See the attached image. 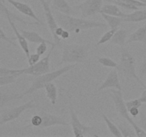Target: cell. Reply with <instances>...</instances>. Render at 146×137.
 Listing matches in <instances>:
<instances>
[{
	"label": "cell",
	"instance_id": "obj_1",
	"mask_svg": "<svg viewBox=\"0 0 146 137\" xmlns=\"http://www.w3.org/2000/svg\"><path fill=\"white\" fill-rule=\"evenodd\" d=\"M55 18L59 26L69 32L78 33L82 30H88L91 29H105L108 24L100 21L86 19L85 18H77L69 14L56 11L55 13Z\"/></svg>",
	"mask_w": 146,
	"mask_h": 137
},
{
	"label": "cell",
	"instance_id": "obj_2",
	"mask_svg": "<svg viewBox=\"0 0 146 137\" xmlns=\"http://www.w3.org/2000/svg\"><path fill=\"white\" fill-rule=\"evenodd\" d=\"M116 69L118 74H121L123 77L135 80L144 88L146 87V85L143 84L142 80L136 73L135 57L126 49H122L121 59L119 64H118Z\"/></svg>",
	"mask_w": 146,
	"mask_h": 137
},
{
	"label": "cell",
	"instance_id": "obj_3",
	"mask_svg": "<svg viewBox=\"0 0 146 137\" xmlns=\"http://www.w3.org/2000/svg\"><path fill=\"white\" fill-rule=\"evenodd\" d=\"M88 55V46L82 44H66L64 46L61 54V59L56 66L63 64L84 63L86 61Z\"/></svg>",
	"mask_w": 146,
	"mask_h": 137
},
{
	"label": "cell",
	"instance_id": "obj_4",
	"mask_svg": "<svg viewBox=\"0 0 146 137\" xmlns=\"http://www.w3.org/2000/svg\"><path fill=\"white\" fill-rule=\"evenodd\" d=\"M76 64H71L65 66L61 68L57 69L54 71H50V72L46 73V74H42L38 76H36L31 83V86L29 88H27L26 91L20 94L21 98L26 95H29V94H33L34 92L36 91L37 90H39L41 88H44L45 85L49 82H52L53 81L58 78V77L61 76L64 74L66 73L67 71L73 69L76 67Z\"/></svg>",
	"mask_w": 146,
	"mask_h": 137
},
{
	"label": "cell",
	"instance_id": "obj_5",
	"mask_svg": "<svg viewBox=\"0 0 146 137\" xmlns=\"http://www.w3.org/2000/svg\"><path fill=\"white\" fill-rule=\"evenodd\" d=\"M111 94H112L111 96H112L113 101L114 102L115 109H116L117 112L119 114V115L122 116L124 119L126 120L128 124L133 128L137 136L146 137V132L138 126V124L135 121H133V119L130 116V114L127 109L126 105H125V102L123 99L122 90H112Z\"/></svg>",
	"mask_w": 146,
	"mask_h": 137
},
{
	"label": "cell",
	"instance_id": "obj_6",
	"mask_svg": "<svg viewBox=\"0 0 146 137\" xmlns=\"http://www.w3.org/2000/svg\"><path fill=\"white\" fill-rule=\"evenodd\" d=\"M56 46H51V48L47 55L42 59L39 60L37 63L32 66H29L28 68H24V74L31 75L34 76H38L42 74H46L51 71L50 69V58Z\"/></svg>",
	"mask_w": 146,
	"mask_h": 137
},
{
	"label": "cell",
	"instance_id": "obj_7",
	"mask_svg": "<svg viewBox=\"0 0 146 137\" xmlns=\"http://www.w3.org/2000/svg\"><path fill=\"white\" fill-rule=\"evenodd\" d=\"M36 107L35 104V99H31L19 106L14 107L9 110L6 111L4 114L1 115L0 118V126L4 124L16 120L21 116L22 113L29 109H32Z\"/></svg>",
	"mask_w": 146,
	"mask_h": 137
},
{
	"label": "cell",
	"instance_id": "obj_8",
	"mask_svg": "<svg viewBox=\"0 0 146 137\" xmlns=\"http://www.w3.org/2000/svg\"><path fill=\"white\" fill-rule=\"evenodd\" d=\"M103 1L104 0H85L77 5L76 8L81 11L82 18L89 17L100 13L103 7Z\"/></svg>",
	"mask_w": 146,
	"mask_h": 137
},
{
	"label": "cell",
	"instance_id": "obj_9",
	"mask_svg": "<svg viewBox=\"0 0 146 137\" xmlns=\"http://www.w3.org/2000/svg\"><path fill=\"white\" fill-rule=\"evenodd\" d=\"M69 109L70 114H71V126L74 136L76 137L85 136L87 134L91 132L94 128L85 125L80 121L79 118H78V116L76 114L74 108L71 105L69 106Z\"/></svg>",
	"mask_w": 146,
	"mask_h": 137
},
{
	"label": "cell",
	"instance_id": "obj_10",
	"mask_svg": "<svg viewBox=\"0 0 146 137\" xmlns=\"http://www.w3.org/2000/svg\"><path fill=\"white\" fill-rule=\"evenodd\" d=\"M40 116L42 118V124L40 126V128H45L48 127L54 126H68L69 124L62 117L54 114H50L45 111L41 110L39 112Z\"/></svg>",
	"mask_w": 146,
	"mask_h": 137
},
{
	"label": "cell",
	"instance_id": "obj_11",
	"mask_svg": "<svg viewBox=\"0 0 146 137\" xmlns=\"http://www.w3.org/2000/svg\"><path fill=\"white\" fill-rule=\"evenodd\" d=\"M108 88L122 90V87H121V83H120L119 74H118L116 68H113L110 71L104 82L101 84V86H99L98 89L96 90V92H100L102 90Z\"/></svg>",
	"mask_w": 146,
	"mask_h": 137
},
{
	"label": "cell",
	"instance_id": "obj_12",
	"mask_svg": "<svg viewBox=\"0 0 146 137\" xmlns=\"http://www.w3.org/2000/svg\"><path fill=\"white\" fill-rule=\"evenodd\" d=\"M39 1L41 4L43 9H44V15L46 17V24L48 29L52 34L53 38L54 39L55 38V31L58 27V24L57 23L55 17L53 14L48 2H47L46 0H39Z\"/></svg>",
	"mask_w": 146,
	"mask_h": 137
},
{
	"label": "cell",
	"instance_id": "obj_13",
	"mask_svg": "<svg viewBox=\"0 0 146 137\" xmlns=\"http://www.w3.org/2000/svg\"><path fill=\"white\" fill-rule=\"evenodd\" d=\"M11 5H12L17 10H18L20 13L27 16V17L32 18L35 20L36 22L39 23L40 25H44L43 21L36 15L35 12L32 9L29 4L21 2V1H17V0H7Z\"/></svg>",
	"mask_w": 146,
	"mask_h": 137
},
{
	"label": "cell",
	"instance_id": "obj_14",
	"mask_svg": "<svg viewBox=\"0 0 146 137\" xmlns=\"http://www.w3.org/2000/svg\"><path fill=\"white\" fill-rule=\"evenodd\" d=\"M7 19V20H8L10 26H11V29H12L13 31H14V34H15L16 39H17V41H18L20 47H21L22 51H24V53L25 54L27 58L28 59L30 56V51L29 48L28 41H27V39L23 36V34L20 32L19 30H18L17 26L14 24V21L11 19V17H8Z\"/></svg>",
	"mask_w": 146,
	"mask_h": 137
},
{
	"label": "cell",
	"instance_id": "obj_15",
	"mask_svg": "<svg viewBox=\"0 0 146 137\" xmlns=\"http://www.w3.org/2000/svg\"><path fill=\"white\" fill-rule=\"evenodd\" d=\"M0 16L1 17H4L6 18H7L8 17H10L11 18V19L14 21H19V22L22 23L24 24H31V25H39V23L38 22H30V21H25L24 19H23L21 17H20L19 16L17 15L14 13L11 12L5 5V2L3 1V0H0Z\"/></svg>",
	"mask_w": 146,
	"mask_h": 137
},
{
	"label": "cell",
	"instance_id": "obj_16",
	"mask_svg": "<svg viewBox=\"0 0 146 137\" xmlns=\"http://www.w3.org/2000/svg\"><path fill=\"white\" fill-rule=\"evenodd\" d=\"M19 31L23 34V36L27 39V41H29V42L31 43H34V44H40V43L46 42L51 46H56L55 43L51 42L49 40L46 39L44 37H41L39 34H38L37 32H35V31H27V30L24 29H19Z\"/></svg>",
	"mask_w": 146,
	"mask_h": 137
},
{
	"label": "cell",
	"instance_id": "obj_17",
	"mask_svg": "<svg viewBox=\"0 0 146 137\" xmlns=\"http://www.w3.org/2000/svg\"><path fill=\"white\" fill-rule=\"evenodd\" d=\"M133 42H142L146 44V24L139 27L130 35L127 39V44Z\"/></svg>",
	"mask_w": 146,
	"mask_h": 137
},
{
	"label": "cell",
	"instance_id": "obj_18",
	"mask_svg": "<svg viewBox=\"0 0 146 137\" xmlns=\"http://www.w3.org/2000/svg\"><path fill=\"white\" fill-rule=\"evenodd\" d=\"M146 21V9H137L131 14H126L123 22L138 23Z\"/></svg>",
	"mask_w": 146,
	"mask_h": 137
},
{
	"label": "cell",
	"instance_id": "obj_19",
	"mask_svg": "<svg viewBox=\"0 0 146 137\" xmlns=\"http://www.w3.org/2000/svg\"><path fill=\"white\" fill-rule=\"evenodd\" d=\"M100 13H104V14H108L111 16H115V17H121V18H125L126 14L123 12L119 8L118 5L115 4H105L101 8Z\"/></svg>",
	"mask_w": 146,
	"mask_h": 137
},
{
	"label": "cell",
	"instance_id": "obj_20",
	"mask_svg": "<svg viewBox=\"0 0 146 137\" xmlns=\"http://www.w3.org/2000/svg\"><path fill=\"white\" fill-rule=\"evenodd\" d=\"M52 7L56 11L66 14L71 15L74 13L72 8L66 0H53Z\"/></svg>",
	"mask_w": 146,
	"mask_h": 137
},
{
	"label": "cell",
	"instance_id": "obj_21",
	"mask_svg": "<svg viewBox=\"0 0 146 137\" xmlns=\"http://www.w3.org/2000/svg\"><path fill=\"white\" fill-rule=\"evenodd\" d=\"M127 37H128V31L123 29H117L114 34L113 37L111 40V43L115 45H118L121 47H123L126 44Z\"/></svg>",
	"mask_w": 146,
	"mask_h": 137
},
{
	"label": "cell",
	"instance_id": "obj_22",
	"mask_svg": "<svg viewBox=\"0 0 146 137\" xmlns=\"http://www.w3.org/2000/svg\"><path fill=\"white\" fill-rule=\"evenodd\" d=\"M46 95L52 105H55L57 101V87L54 83L49 82L44 86Z\"/></svg>",
	"mask_w": 146,
	"mask_h": 137
},
{
	"label": "cell",
	"instance_id": "obj_23",
	"mask_svg": "<svg viewBox=\"0 0 146 137\" xmlns=\"http://www.w3.org/2000/svg\"><path fill=\"white\" fill-rule=\"evenodd\" d=\"M100 14H101L102 17L105 19L108 26L111 29L118 28L121 25V23L123 22V19L121 18V17L111 16L106 14H104V13H100Z\"/></svg>",
	"mask_w": 146,
	"mask_h": 137
},
{
	"label": "cell",
	"instance_id": "obj_24",
	"mask_svg": "<svg viewBox=\"0 0 146 137\" xmlns=\"http://www.w3.org/2000/svg\"><path fill=\"white\" fill-rule=\"evenodd\" d=\"M101 116H102L103 119L104 120L105 123L106 124L107 127H108V129H109L110 132L112 134V135H113L115 137H123L122 134H121V131H120V129L118 128V126L115 125L113 122H112V121L108 118V116H106L104 114H101Z\"/></svg>",
	"mask_w": 146,
	"mask_h": 137
},
{
	"label": "cell",
	"instance_id": "obj_25",
	"mask_svg": "<svg viewBox=\"0 0 146 137\" xmlns=\"http://www.w3.org/2000/svg\"><path fill=\"white\" fill-rule=\"evenodd\" d=\"M19 98H21V95L19 94H16V93H11V94L2 93V94H0V108L4 107L6 104H7L10 101H13V100L19 99Z\"/></svg>",
	"mask_w": 146,
	"mask_h": 137
},
{
	"label": "cell",
	"instance_id": "obj_26",
	"mask_svg": "<svg viewBox=\"0 0 146 137\" xmlns=\"http://www.w3.org/2000/svg\"><path fill=\"white\" fill-rule=\"evenodd\" d=\"M117 126H118V128H119L120 131H121L123 136H125V137L137 136L133 128L129 124H127V125L124 124H117Z\"/></svg>",
	"mask_w": 146,
	"mask_h": 137
},
{
	"label": "cell",
	"instance_id": "obj_27",
	"mask_svg": "<svg viewBox=\"0 0 146 137\" xmlns=\"http://www.w3.org/2000/svg\"><path fill=\"white\" fill-rule=\"evenodd\" d=\"M118 28H115V29H111L110 30H108V31L105 33L102 37L100 38V39L98 40V42L96 43V46H100L102 45V44H105V43L108 42V41H111L112 37H113L114 34H115V31H117Z\"/></svg>",
	"mask_w": 146,
	"mask_h": 137
},
{
	"label": "cell",
	"instance_id": "obj_28",
	"mask_svg": "<svg viewBox=\"0 0 146 137\" xmlns=\"http://www.w3.org/2000/svg\"><path fill=\"white\" fill-rule=\"evenodd\" d=\"M22 74H24V68L22 69H11V68L0 67V76L8 75H17L19 76Z\"/></svg>",
	"mask_w": 146,
	"mask_h": 137
},
{
	"label": "cell",
	"instance_id": "obj_29",
	"mask_svg": "<svg viewBox=\"0 0 146 137\" xmlns=\"http://www.w3.org/2000/svg\"><path fill=\"white\" fill-rule=\"evenodd\" d=\"M98 62L100 64H101L102 66L106 67H110V68H116L118 64L115 62V61H113V59H111L109 57H101L98 58Z\"/></svg>",
	"mask_w": 146,
	"mask_h": 137
},
{
	"label": "cell",
	"instance_id": "obj_30",
	"mask_svg": "<svg viewBox=\"0 0 146 137\" xmlns=\"http://www.w3.org/2000/svg\"><path fill=\"white\" fill-rule=\"evenodd\" d=\"M19 76L17 75H8L0 76V86L11 84L17 81V78Z\"/></svg>",
	"mask_w": 146,
	"mask_h": 137
},
{
	"label": "cell",
	"instance_id": "obj_31",
	"mask_svg": "<svg viewBox=\"0 0 146 137\" xmlns=\"http://www.w3.org/2000/svg\"><path fill=\"white\" fill-rule=\"evenodd\" d=\"M143 102L140 98H135V99L131 100V101H128L125 102V105H126L127 109H130L131 108H140L142 106Z\"/></svg>",
	"mask_w": 146,
	"mask_h": 137
},
{
	"label": "cell",
	"instance_id": "obj_32",
	"mask_svg": "<svg viewBox=\"0 0 146 137\" xmlns=\"http://www.w3.org/2000/svg\"><path fill=\"white\" fill-rule=\"evenodd\" d=\"M42 124V118L39 114H36L31 118V126L39 128L40 126Z\"/></svg>",
	"mask_w": 146,
	"mask_h": 137
},
{
	"label": "cell",
	"instance_id": "obj_33",
	"mask_svg": "<svg viewBox=\"0 0 146 137\" xmlns=\"http://www.w3.org/2000/svg\"><path fill=\"white\" fill-rule=\"evenodd\" d=\"M139 115L140 119L136 123L145 132H146V115L143 112H140Z\"/></svg>",
	"mask_w": 146,
	"mask_h": 137
},
{
	"label": "cell",
	"instance_id": "obj_34",
	"mask_svg": "<svg viewBox=\"0 0 146 137\" xmlns=\"http://www.w3.org/2000/svg\"><path fill=\"white\" fill-rule=\"evenodd\" d=\"M12 40H13V39H11V38H9V37H7V34H5V32H4V31L2 30V29L0 27V41H7V42L11 44V45L15 46L16 47V46H17V44H16L15 43L12 41Z\"/></svg>",
	"mask_w": 146,
	"mask_h": 137
},
{
	"label": "cell",
	"instance_id": "obj_35",
	"mask_svg": "<svg viewBox=\"0 0 146 137\" xmlns=\"http://www.w3.org/2000/svg\"><path fill=\"white\" fill-rule=\"evenodd\" d=\"M40 57L41 56L39 54H38L37 53H35V54H30L29 57L27 59L28 60V64L29 66H32L34 64H35L36 63L38 62L40 60Z\"/></svg>",
	"mask_w": 146,
	"mask_h": 137
},
{
	"label": "cell",
	"instance_id": "obj_36",
	"mask_svg": "<svg viewBox=\"0 0 146 137\" xmlns=\"http://www.w3.org/2000/svg\"><path fill=\"white\" fill-rule=\"evenodd\" d=\"M47 51V43L46 42H42L38 44V46L36 47V53H37L38 54H39L40 56L43 55L44 53H46V51Z\"/></svg>",
	"mask_w": 146,
	"mask_h": 137
},
{
	"label": "cell",
	"instance_id": "obj_37",
	"mask_svg": "<svg viewBox=\"0 0 146 137\" xmlns=\"http://www.w3.org/2000/svg\"><path fill=\"white\" fill-rule=\"evenodd\" d=\"M146 75V57L145 59L143 61L142 64H141V67L139 68V74H138V76L141 77H143L144 76Z\"/></svg>",
	"mask_w": 146,
	"mask_h": 137
},
{
	"label": "cell",
	"instance_id": "obj_38",
	"mask_svg": "<svg viewBox=\"0 0 146 137\" xmlns=\"http://www.w3.org/2000/svg\"><path fill=\"white\" fill-rule=\"evenodd\" d=\"M128 113L130 114V115L133 117H136L137 116L140 114V111L139 108H136V107H134V108H131L130 109L128 110Z\"/></svg>",
	"mask_w": 146,
	"mask_h": 137
},
{
	"label": "cell",
	"instance_id": "obj_39",
	"mask_svg": "<svg viewBox=\"0 0 146 137\" xmlns=\"http://www.w3.org/2000/svg\"><path fill=\"white\" fill-rule=\"evenodd\" d=\"M70 37V32L68 31H67V30L66 29H64V31H63L62 32V34H61V38L63 39H67L69 38Z\"/></svg>",
	"mask_w": 146,
	"mask_h": 137
},
{
	"label": "cell",
	"instance_id": "obj_40",
	"mask_svg": "<svg viewBox=\"0 0 146 137\" xmlns=\"http://www.w3.org/2000/svg\"><path fill=\"white\" fill-rule=\"evenodd\" d=\"M139 98L141 100V101H142L143 103L146 104V87L145 88V90L143 91L142 94H141V97H140Z\"/></svg>",
	"mask_w": 146,
	"mask_h": 137
},
{
	"label": "cell",
	"instance_id": "obj_41",
	"mask_svg": "<svg viewBox=\"0 0 146 137\" xmlns=\"http://www.w3.org/2000/svg\"><path fill=\"white\" fill-rule=\"evenodd\" d=\"M70 1H71V3H73V4H74V3H78V2H80V1H82L83 0H69Z\"/></svg>",
	"mask_w": 146,
	"mask_h": 137
},
{
	"label": "cell",
	"instance_id": "obj_42",
	"mask_svg": "<svg viewBox=\"0 0 146 137\" xmlns=\"http://www.w3.org/2000/svg\"><path fill=\"white\" fill-rule=\"evenodd\" d=\"M139 1H142V2H143V3H145V4H146V0H139Z\"/></svg>",
	"mask_w": 146,
	"mask_h": 137
},
{
	"label": "cell",
	"instance_id": "obj_43",
	"mask_svg": "<svg viewBox=\"0 0 146 137\" xmlns=\"http://www.w3.org/2000/svg\"><path fill=\"white\" fill-rule=\"evenodd\" d=\"M3 1H4V2H5V0H3Z\"/></svg>",
	"mask_w": 146,
	"mask_h": 137
},
{
	"label": "cell",
	"instance_id": "obj_44",
	"mask_svg": "<svg viewBox=\"0 0 146 137\" xmlns=\"http://www.w3.org/2000/svg\"><path fill=\"white\" fill-rule=\"evenodd\" d=\"M116 1H119V0H116Z\"/></svg>",
	"mask_w": 146,
	"mask_h": 137
}]
</instances>
